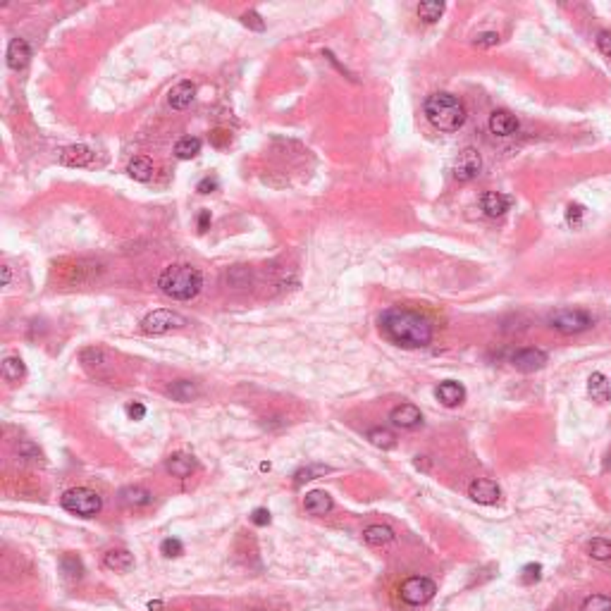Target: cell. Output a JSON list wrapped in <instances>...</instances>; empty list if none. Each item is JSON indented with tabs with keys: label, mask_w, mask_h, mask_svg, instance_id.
Masks as SVG:
<instances>
[{
	"label": "cell",
	"mask_w": 611,
	"mask_h": 611,
	"mask_svg": "<svg viewBox=\"0 0 611 611\" xmlns=\"http://www.w3.org/2000/svg\"><path fill=\"white\" fill-rule=\"evenodd\" d=\"M511 196L502 192H485L480 196V210H483L487 218H502L504 213L511 208Z\"/></svg>",
	"instance_id": "4fadbf2b"
},
{
	"label": "cell",
	"mask_w": 611,
	"mask_h": 611,
	"mask_svg": "<svg viewBox=\"0 0 611 611\" xmlns=\"http://www.w3.org/2000/svg\"><path fill=\"white\" fill-rule=\"evenodd\" d=\"M480 170H483V158H480V153L470 146L463 148V151L459 153V158L454 160V179H459V182H470V179H475L480 174Z\"/></svg>",
	"instance_id": "9c48e42d"
},
{
	"label": "cell",
	"mask_w": 611,
	"mask_h": 611,
	"mask_svg": "<svg viewBox=\"0 0 611 611\" xmlns=\"http://www.w3.org/2000/svg\"><path fill=\"white\" fill-rule=\"evenodd\" d=\"M423 113L428 122L439 132H457L465 122V105L459 96L447 91L433 93L425 98Z\"/></svg>",
	"instance_id": "7a4b0ae2"
},
{
	"label": "cell",
	"mask_w": 611,
	"mask_h": 611,
	"mask_svg": "<svg viewBox=\"0 0 611 611\" xmlns=\"http://www.w3.org/2000/svg\"><path fill=\"white\" fill-rule=\"evenodd\" d=\"M160 552L165 554V557H182L184 554V544H182V540H177V538H168V540H163V542H160Z\"/></svg>",
	"instance_id": "e575fe53"
},
{
	"label": "cell",
	"mask_w": 611,
	"mask_h": 611,
	"mask_svg": "<svg viewBox=\"0 0 611 611\" xmlns=\"http://www.w3.org/2000/svg\"><path fill=\"white\" fill-rule=\"evenodd\" d=\"M0 375H3L5 382H19V380H24V375H27V365H24V360L19 356H8L3 360V365H0Z\"/></svg>",
	"instance_id": "d4e9b609"
},
{
	"label": "cell",
	"mask_w": 611,
	"mask_h": 611,
	"mask_svg": "<svg viewBox=\"0 0 611 611\" xmlns=\"http://www.w3.org/2000/svg\"><path fill=\"white\" fill-rule=\"evenodd\" d=\"M60 570H62V575L67 580H79L84 575L82 561H79V557H74V554H65V557L60 559Z\"/></svg>",
	"instance_id": "f1b7e54d"
},
{
	"label": "cell",
	"mask_w": 611,
	"mask_h": 611,
	"mask_svg": "<svg viewBox=\"0 0 611 611\" xmlns=\"http://www.w3.org/2000/svg\"><path fill=\"white\" fill-rule=\"evenodd\" d=\"M103 566L110 570H117V573H127L134 568V557L127 549H110L103 557Z\"/></svg>",
	"instance_id": "44dd1931"
},
{
	"label": "cell",
	"mask_w": 611,
	"mask_h": 611,
	"mask_svg": "<svg viewBox=\"0 0 611 611\" xmlns=\"http://www.w3.org/2000/svg\"><path fill=\"white\" fill-rule=\"evenodd\" d=\"M168 394L179 404H189L198 397V387L189 380H174V382L168 384Z\"/></svg>",
	"instance_id": "cb8c5ba5"
},
{
	"label": "cell",
	"mask_w": 611,
	"mask_h": 611,
	"mask_svg": "<svg viewBox=\"0 0 611 611\" xmlns=\"http://www.w3.org/2000/svg\"><path fill=\"white\" fill-rule=\"evenodd\" d=\"M194 96H196V87H194L192 82H179L168 91V103H170V108H174V110H184L192 105Z\"/></svg>",
	"instance_id": "ac0fdd59"
},
{
	"label": "cell",
	"mask_w": 611,
	"mask_h": 611,
	"mask_svg": "<svg viewBox=\"0 0 611 611\" xmlns=\"http://www.w3.org/2000/svg\"><path fill=\"white\" fill-rule=\"evenodd\" d=\"M435 397H437V402L442 404V406L454 408V406H459V404H463L465 389H463V384H461V382L447 380V382H442L437 389H435Z\"/></svg>",
	"instance_id": "2e32d148"
},
{
	"label": "cell",
	"mask_w": 611,
	"mask_h": 611,
	"mask_svg": "<svg viewBox=\"0 0 611 611\" xmlns=\"http://www.w3.org/2000/svg\"><path fill=\"white\" fill-rule=\"evenodd\" d=\"M165 468H168V473L174 475V478H189V475L196 470V461H194V457H189V454H172V457L168 459V463H165Z\"/></svg>",
	"instance_id": "7402d4cb"
},
{
	"label": "cell",
	"mask_w": 611,
	"mask_h": 611,
	"mask_svg": "<svg viewBox=\"0 0 611 611\" xmlns=\"http://www.w3.org/2000/svg\"><path fill=\"white\" fill-rule=\"evenodd\" d=\"M368 439H370V444H373V447H378V449H392L394 444H397L394 433H392V430H387V428H373L368 433Z\"/></svg>",
	"instance_id": "f546056e"
},
{
	"label": "cell",
	"mask_w": 611,
	"mask_h": 611,
	"mask_svg": "<svg viewBox=\"0 0 611 611\" xmlns=\"http://www.w3.org/2000/svg\"><path fill=\"white\" fill-rule=\"evenodd\" d=\"M540 578H542V566L540 564H528L523 570H520V583H525V585L538 583Z\"/></svg>",
	"instance_id": "d590c367"
},
{
	"label": "cell",
	"mask_w": 611,
	"mask_h": 611,
	"mask_svg": "<svg viewBox=\"0 0 611 611\" xmlns=\"http://www.w3.org/2000/svg\"><path fill=\"white\" fill-rule=\"evenodd\" d=\"M380 330L389 342L404 349H420L433 342L430 320L408 308H387L380 315Z\"/></svg>",
	"instance_id": "6da1fadb"
},
{
	"label": "cell",
	"mask_w": 611,
	"mask_h": 611,
	"mask_svg": "<svg viewBox=\"0 0 611 611\" xmlns=\"http://www.w3.org/2000/svg\"><path fill=\"white\" fill-rule=\"evenodd\" d=\"M468 497L473 499V502L489 507V504H497L499 502V497H502V489H499V485L494 483V480L478 478V480H473V483L468 485Z\"/></svg>",
	"instance_id": "8fae6325"
},
{
	"label": "cell",
	"mask_w": 611,
	"mask_h": 611,
	"mask_svg": "<svg viewBox=\"0 0 611 611\" xmlns=\"http://www.w3.org/2000/svg\"><path fill=\"white\" fill-rule=\"evenodd\" d=\"M127 174L132 179H137V182H148V179L153 177V163H151V158H146V155H139V158H134L132 163L127 165Z\"/></svg>",
	"instance_id": "4316f807"
},
{
	"label": "cell",
	"mask_w": 611,
	"mask_h": 611,
	"mask_svg": "<svg viewBox=\"0 0 611 611\" xmlns=\"http://www.w3.org/2000/svg\"><path fill=\"white\" fill-rule=\"evenodd\" d=\"M251 523L253 525H268L270 523V511L268 509H255L251 514Z\"/></svg>",
	"instance_id": "7bdbcfd3"
},
{
	"label": "cell",
	"mask_w": 611,
	"mask_h": 611,
	"mask_svg": "<svg viewBox=\"0 0 611 611\" xmlns=\"http://www.w3.org/2000/svg\"><path fill=\"white\" fill-rule=\"evenodd\" d=\"M201 139L198 137H184L179 139L177 143H174V155H177L179 160H192L196 158L198 153H201Z\"/></svg>",
	"instance_id": "83f0119b"
},
{
	"label": "cell",
	"mask_w": 611,
	"mask_h": 611,
	"mask_svg": "<svg viewBox=\"0 0 611 611\" xmlns=\"http://www.w3.org/2000/svg\"><path fill=\"white\" fill-rule=\"evenodd\" d=\"M60 163L65 168H87V165L93 163V151L84 143H74V146H67L60 153Z\"/></svg>",
	"instance_id": "9a60e30c"
},
{
	"label": "cell",
	"mask_w": 611,
	"mask_h": 611,
	"mask_svg": "<svg viewBox=\"0 0 611 611\" xmlns=\"http://www.w3.org/2000/svg\"><path fill=\"white\" fill-rule=\"evenodd\" d=\"M79 360L87 368V373L96 380H110L113 378V358L103 351L101 347H89L79 354Z\"/></svg>",
	"instance_id": "ba28073f"
},
{
	"label": "cell",
	"mask_w": 611,
	"mask_h": 611,
	"mask_svg": "<svg viewBox=\"0 0 611 611\" xmlns=\"http://www.w3.org/2000/svg\"><path fill=\"white\" fill-rule=\"evenodd\" d=\"M332 507H334L332 497H330L327 492H323V489H313V492H308L303 499V509L308 511L310 516H325L332 511Z\"/></svg>",
	"instance_id": "d6986e66"
},
{
	"label": "cell",
	"mask_w": 611,
	"mask_h": 611,
	"mask_svg": "<svg viewBox=\"0 0 611 611\" xmlns=\"http://www.w3.org/2000/svg\"><path fill=\"white\" fill-rule=\"evenodd\" d=\"M229 141H232V137H229V132H224V129H215V132L210 134V143H213L215 148H224Z\"/></svg>",
	"instance_id": "f35d334b"
},
{
	"label": "cell",
	"mask_w": 611,
	"mask_h": 611,
	"mask_svg": "<svg viewBox=\"0 0 611 611\" xmlns=\"http://www.w3.org/2000/svg\"><path fill=\"white\" fill-rule=\"evenodd\" d=\"M244 24H246V27H251V29H255V32H263V29H265V24L260 22V14L253 12V10H251V12L244 14Z\"/></svg>",
	"instance_id": "ab89813d"
},
{
	"label": "cell",
	"mask_w": 611,
	"mask_h": 611,
	"mask_svg": "<svg viewBox=\"0 0 611 611\" xmlns=\"http://www.w3.org/2000/svg\"><path fill=\"white\" fill-rule=\"evenodd\" d=\"M604 468H607V470H611V457L607 459V463H604Z\"/></svg>",
	"instance_id": "681fc988"
},
{
	"label": "cell",
	"mask_w": 611,
	"mask_h": 611,
	"mask_svg": "<svg viewBox=\"0 0 611 611\" xmlns=\"http://www.w3.org/2000/svg\"><path fill=\"white\" fill-rule=\"evenodd\" d=\"M119 502L124 504V507H148V504L153 502V494L148 492V489L139 487V485H129V487H122L119 489Z\"/></svg>",
	"instance_id": "ffe728a7"
},
{
	"label": "cell",
	"mask_w": 611,
	"mask_h": 611,
	"mask_svg": "<svg viewBox=\"0 0 611 611\" xmlns=\"http://www.w3.org/2000/svg\"><path fill=\"white\" fill-rule=\"evenodd\" d=\"M363 540L370 544V547H382V544H389L394 540V530L387 528V525H368L363 530Z\"/></svg>",
	"instance_id": "484cf974"
},
{
	"label": "cell",
	"mask_w": 611,
	"mask_h": 611,
	"mask_svg": "<svg viewBox=\"0 0 611 611\" xmlns=\"http://www.w3.org/2000/svg\"><path fill=\"white\" fill-rule=\"evenodd\" d=\"M597 48H599V53H602L604 58L611 60V32H609V29H602V32L597 34Z\"/></svg>",
	"instance_id": "8d00e7d4"
},
{
	"label": "cell",
	"mask_w": 611,
	"mask_h": 611,
	"mask_svg": "<svg viewBox=\"0 0 611 611\" xmlns=\"http://www.w3.org/2000/svg\"><path fill=\"white\" fill-rule=\"evenodd\" d=\"M32 60V48L24 38H12L8 46V67L10 69H24Z\"/></svg>",
	"instance_id": "e0dca14e"
},
{
	"label": "cell",
	"mask_w": 611,
	"mask_h": 611,
	"mask_svg": "<svg viewBox=\"0 0 611 611\" xmlns=\"http://www.w3.org/2000/svg\"><path fill=\"white\" fill-rule=\"evenodd\" d=\"M60 504H62V509L69 511V514L82 516V518H93V516L101 511L103 499L89 487H72L60 497Z\"/></svg>",
	"instance_id": "277c9868"
},
{
	"label": "cell",
	"mask_w": 611,
	"mask_h": 611,
	"mask_svg": "<svg viewBox=\"0 0 611 611\" xmlns=\"http://www.w3.org/2000/svg\"><path fill=\"white\" fill-rule=\"evenodd\" d=\"M160 607H163L160 602H151V604H148V609H151V611H160Z\"/></svg>",
	"instance_id": "c3c4849f"
},
{
	"label": "cell",
	"mask_w": 611,
	"mask_h": 611,
	"mask_svg": "<svg viewBox=\"0 0 611 611\" xmlns=\"http://www.w3.org/2000/svg\"><path fill=\"white\" fill-rule=\"evenodd\" d=\"M184 325H187V318L168 308L153 310V313H148L146 318L141 320V330L146 334H165V332H172V330L184 327Z\"/></svg>",
	"instance_id": "52a82bcc"
},
{
	"label": "cell",
	"mask_w": 611,
	"mask_h": 611,
	"mask_svg": "<svg viewBox=\"0 0 611 611\" xmlns=\"http://www.w3.org/2000/svg\"><path fill=\"white\" fill-rule=\"evenodd\" d=\"M499 43V34L497 32H485L480 36H475V46L478 48H492Z\"/></svg>",
	"instance_id": "74e56055"
},
{
	"label": "cell",
	"mask_w": 611,
	"mask_h": 611,
	"mask_svg": "<svg viewBox=\"0 0 611 611\" xmlns=\"http://www.w3.org/2000/svg\"><path fill=\"white\" fill-rule=\"evenodd\" d=\"M588 552H590V557L597 559V561H609L611 559V540L595 538L592 542L588 544Z\"/></svg>",
	"instance_id": "1f68e13d"
},
{
	"label": "cell",
	"mask_w": 611,
	"mask_h": 611,
	"mask_svg": "<svg viewBox=\"0 0 611 611\" xmlns=\"http://www.w3.org/2000/svg\"><path fill=\"white\" fill-rule=\"evenodd\" d=\"M158 287L165 297L174 299V301H189L194 299L203 287V275L198 268L187 263L179 265H170L160 273L158 277Z\"/></svg>",
	"instance_id": "3957f363"
},
{
	"label": "cell",
	"mask_w": 611,
	"mask_h": 611,
	"mask_svg": "<svg viewBox=\"0 0 611 611\" xmlns=\"http://www.w3.org/2000/svg\"><path fill=\"white\" fill-rule=\"evenodd\" d=\"M588 392H590V397H592L597 404H607L609 399H611V382L607 380V375H602V373H592V375H590Z\"/></svg>",
	"instance_id": "603a6c76"
},
{
	"label": "cell",
	"mask_w": 611,
	"mask_h": 611,
	"mask_svg": "<svg viewBox=\"0 0 611 611\" xmlns=\"http://www.w3.org/2000/svg\"><path fill=\"white\" fill-rule=\"evenodd\" d=\"M208 224H210V210H201V215H198V229L205 232Z\"/></svg>",
	"instance_id": "bcb514c9"
},
{
	"label": "cell",
	"mask_w": 611,
	"mask_h": 611,
	"mask_svg": "<svg viewBox=\"0 0 611 611\" xmlns=\"http://www.w3.org/2000/svg\"><path fill=\"white\" fill-rule=\"evenodd\" d=\"M583 213H585V210L580 208V205H568V213H566V218H568V222H580Z\"/></svg>",
	"instance_id": "f6af8a7d"
},
{
	"label": "cell",
	"mask_w": 611,
	"mask_h": 611,
	"mask_svg": "<svg viewBox=\"0 0 611 611\" xmlns=\"http://www.w3.org/2000/svg\"><path fill=\"white\" fill-rule=\"evenodd\" d=\"M487 124H489V132L499 139H509L518 132V119H516V115L509 113V110H494V113L489 115Z\"/></svg>",
	"instance_id": "7c38bea8"
},
{
	"label": "cell",
	"mask_w": 611,
	"mask_h": 611,
	"mask_svg": "<svg viewBox=\"0 0 611 611\" xmlns=\"http://www.w3.org/2000/svg\"><path fill=\"white\" fill-rule=\"evenodd\" d=\"M330 470L332 468H327V465H306V468L297 470L294 478H297V485H301V483H308V480H315V478H320V475L330 473Z\"/></svg>",
	"instance_id": "836d02e7"
},
{
	"label": "cell",
	"mask_w": 611,
	"mask_h": 611,
	"mask_svg": "<svg viewBox=\"0 0 611 611\" xmlns=\"http://www.w3.org/2000/svg\"><path fill=\"white\" fill-rule=\"evenodd\" d=\"M389 420L402 430H413L423 423V413H420V408L413 406V404H402V406L392 408Z\"/></svg>",
	"instance_id": "5bb4252c"
},
{
	"label": "cell",
	"mask_w": 611,
	"mask_h": 611,
	"mask_svg": "<svg viewBox=\"0 0 611 611\" xmlns=\"http://www.w3.org/2000/svg\"><path fill=\"white\" fill-rule=\"evenodd\" d=\"M547 354L542 351V349H535V347H528V349H518V351L511 356V363H514L516 370H520V373H535V370H542L544 365H547Z\"/></svg>",
	"instance_id": "30bf717a"
},
{
	"label": "cell",
	"mask_w": 611,
	"mask_h": 611,
	"mask_svg": "<svg viewBox=\"0 0 611 611\" xmlns=\"http://www.w3.org/2000/svg\"><path fill=\"white\" fill-rule=\"evenodd\" d=\"M444 8H447L444 3H420L418 5V17L423 19V22L433 24L444 14Z\"/></svg>",
	"instance_id": "4dcf8cb0"
},
{
	"label": "cell",
	"mask_w": 611,
	"mask_h": 611,
	"mask_svg": "<svg viewBox=\"0 0 611 611\" xmlns=\"http://www.w3.org/2000/svg\"><path fill=\"white\" fill-rule=\"evenodd\" d=\"M549 327L561 334H580L592 327V315L580 308H559L549 315Z\"/></svg>",
	"instance_id": "5b68a950"
},
{
	"label": "cell",
	"mask_w": 611,
	"mask_h": 611,
	"mask_svg": "<svg viewBox=\"0 0 611 611\" xmlns=\"http://www.w3.org/2000/svg\"><path fill=\"white\" fill-rule=\"evenodd\" d=\"M10 277H12V273H10L8 265H3V284H5V287L10 284Z\"/></svg>",
	"instance_id": "7dc6e473"
},
{
	"label": "cell",
	"mask_w": 611,
	"mask_h": 611,
	"mask_svg": "<svg viewBox=\"0 0 611 611\" xmlns=\"http://www.w3.org/2000/svg\"><path fill=\"white\" fill-rule=\"evenodd\" d=\"M17 452L22 454V457H34V459L41 457V452H38V449L34 447L32 442H19V444H17Z\"/></svg>",
	"instance_id": "ee69618b"
},
{
	"label": "cell",
	"mask_w": 611,
	"mask_h": 611,
	"mask_svg": "<svg viewBox=\"0 0 611 611\" xmlns=\"http://www.w3.org/2000/svg\"><path fill=\"white\" fill-rule=\"evenodd\" d=\"M435 592H437V585L425 575H411L399 588V597L408 607H423L435 597Z\"/></svg>",
	"instance_id": "8992f818"
},
{
	"label": "cell",
	"mask_w": 611,
	"mask_h": 611,
	"mask_svg": "<svg viewBox=\"0 0 611 611\" xmlns=\"http://www.w3.org/2000/svg\"><path fill=\"white\" fill-rule=\"evenodd\" d=\"M127 415L132 420H143V415H146V406H143V404H139V402L129 404V406H127Z\"/></svg>",
	"instance_id": "60d3db41"
},
{
	"label": "cell",
	"mask_w": 611,
	"mask_h": 611,
	"mask_svg": "<svg viewBox=\"0 0 611 611\" xmlns=\"http://www.w3.org/2000/svg\"><path fill=\"white\" fill-rule=\"evenodd\" d=\"M215 189H218V179H215V177H205V179H201V182H198L196 192L198 194H213Z\"/></svg>",
	"instance_id": "b9f144b4"
},
{
	"label": "cell",
	"mask_w": 611,
	"mask_h": 611,
	"mask_svg": "<svg viewBox=\"0 0 611 611\" xmlns=\"http://www.w3.org/2000/svg\"><path fill=\"white\" fill-rule=\"evenodd\" d=\"M580 611H611V597H607V595H590V597H585Z\"/></svg>",
	"instance_id": "d6a6232c"
}]
</instances>
